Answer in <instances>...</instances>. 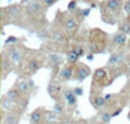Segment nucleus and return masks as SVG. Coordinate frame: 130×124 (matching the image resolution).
<instances>
[{"label":"nucleus","mask_w":130,"mask_h":124,"mask_svg":"<svg viewBox=\"0 0 130 124\" xmlns=\"http://www.w3.org/2000/svg\"><path fill=\"white\" fill-rule=\"evenodd\" d=\"M53 37H55V38H53L55 41H62V39H61V38H62V35H61V34H55Z\"/></svg>","instance_id":"nucleus-29"},{"label":"nucleus","mask_w":130,"mask_h":124,"mask_svg":"<svg viewBox=\"0 0 130 124\" xmlns=\"http://www.w3.org/2000/svg\"><path fill=\"white\" fill-rule=\"evenodd\" d=\"M122 59H124V54L122 52H116L111 56L109 64H118L120 61H122Z\"/></svg>","instance_id":"nucleus-14"},{"label":"nucleus","mask_w":130,"mask_h":124,"mask_svg":"<svg viewBox=\"0 0 130 124\" xmlns=\"http://www.w3.org/2000/svg\"><path fill=\"white\" fill-rule=\"evenodd\" d=\"M105 75H107V71L104 68H99V69H96V72L94 73V77H95L96 81H99V80H104Z\"/></svg>","instance_id":"nucleus-16"},{"label":"nucleus","mask_w":130,"mask_h":124,"mask_svg":"<svg viewBox=\"0 0 130 124\" xmlns=\"http://www.w3.org/2000/svg\"><path fill=\"white\" fill-rule=\"evenodd\" d=\"M67 58H68V61H69V63H75V61H77V59L79 58V56H78L77 54H75L73 50H72V51H69V52H68V56H67Z\"/></svg>","instance_id":"nucleus-19"},{"label":"nucleus","mask_w":130,"mask_h":124,"mask_svg":"<svg viewBox=\"0 0 130 124\" xmlns=\"http://www.w3.org/2000/svg\"><path fill=\"white\" fill-rule=\"evenodd\" d=\"M51 61H52L53 65L59 64V63H60V56H57V55H52V56H51Z\"/></svg>","instance_id":"nucleus-23"},{"label":"nucleus","mask_w":130,"mask_h":124,"mask_svg":"<svg viewBox=\"0 0 130 124\" xmlns=\"http://www.w3.org/2000/svg\"><path fill=\"white\" fill-rule=\"evenodd\" d=\"M30 85L32 86V82H26L25 80H18L16 82V89L21 94H25V93L30 92Z\"/></svg>","instance_id":"nucleus-3"},{"label":"nucleus","mask_w":130,"mask_h":124,"mask_svg":"<svg viewBox=\"0 0 130 124\" xmlns=\"http://www.w3.org/2000/svg\"><path fill=\"white\" fill-rule=\"evenodd\" d=\"M17 120H18V118L16 115L10 114V115H8V116L4 118V120H3L4 123L3 124H17Z\"/></svg>","instance_id":"nucleus-17"},{"label":"nucleus","mask_w":130,"mask_h":124,"mask_svg":"<svg viewBox=\"0 0 130 124\" xmlns=\"http://www.w3.org/2000/svg\"><path fill=\"white\" fill-rule=\"evenodd\" d=\"M64 98L67 101V103L69 106H74L77 103V95L74 94V92L72 89H65L64 90Z\"/></svg>","instance_id":"nucleus-2"},{"label":"nucleus","mask_w":130,"mask_h":124,"mask_svg":"<svg viewBox=\"0 0 130 124\" xmlns=\"http://www.w3.org/2000/svg\"><path fill=\"white\" fill-rule=\"evenodd\" d=\"M21 10L22 9H21V7H18V5H10L5 9V12H8V17L16 18V17H18L21 15Z\"/></svg>","instance_id":"nucleus-7"},{"label":"nucleus","mask_w":130,"mask_h":124,"mask_svg":"<svg viewBox=\"0 0 130 124\" xmlns=\"http://www.w3.org/2000/svg\"><path fill=\"white\" fill-rule=\"evenodd\" d=\"M20 92L17 89H10V90H8L7 92V94H5V98L9 101V102H16V101H18V98H20Z\"/></svg>","instance_id":"nucleus-8"},{"label":"nucleus","mask_w":130,"mask_h":124,"mask_svg":"<svg viewBox=\"0 0 130 124\" xmlns=\"http://www.w3.org/2000/svg\"><path fill=\"white\" fill-rule=\"evenodd\" d=\"M90 76V68L86 65H79V68L75 71V78L78 81H83L86 77Z\"/></svg>","instance_id":"nucleus-1"},{"label":"nucleus","mask_w":130,"mask_h":124,"mask_svg":"<svg viewBox=\"0 0 130 124\" xmlns=\"http://www.w3.org/2000/svg\"><path fill=\"white\" fill-rule=\"evenodd\" d=\"M73 51L77 54L78 56H82V55H83V47H81V46H75V47H73Z\"/></svg>","instance_id":"nucleus-22"},{"label":"nucleus","mask_w":130,"mask_h":124,"mask_svg":"<svg viewBox=\"0 0 130 124\" xmlns=\"http://www.w3.org/2000/svg\"><path fill=\"white\" fill-rule=\"evenodd\" d=\"M40 121H42V112H40V110H35L30 115V123L31 124H39Z\"/></svg>","instance_id":"nucleus-11"},{"label":"nucleus","mask_w":130,"mask_h":124,"mask_svg":"<svg viewBox=\"0 0 130 124\" xmlns=\"http://www.w3.org/2000/svg\"><path fill=\"white\" fill-rule=\"evenodd\" d=\"M105 5H107V8L109 9L111 12H117V10L120 9L121 3H120V2H117V0H111V2H107Z\"/></svg>","instance_id":"nucleus-12"},{"label":"nucleus","mask_w":130,"mask_h":124,"mask_svg":"<svg viewBox=\"0 0 130 124\" xmlns=\"http://www.w3.org/2000/svg\"><path fill=\"white\" fill-rule=\"evenodd\" d=\"M124 9L126 10V13H127V15H130V2H126V3H125Z\"/></svg>","instance_id":"nucleus-25"},{"label":"nucleus","mask_w":130,"mask_h":124,"mask_svg":"<svg viewBox=\"0 0 130 124\" xmlns=\"http://www.w3.org/2000/svg\"><path fill=\"white\" fill-rule=\"evenodd\" d=\"M126 42V34H122V33H117L113 37V44L116 46H122Z\"/></svg>","instance_id":"nucleus-9"},{"label":"nucleus","mask_w":130,"mask_h":124,"mask_svg":"<svg viewBox=\"0 0 130 124\" xmlns=\"http://www.w3.org/2000/svg\"><path fill=\"white\" fill-rule=\"evenodd\" d=\"M39 61L37 60V59H30L29 60V64H27V68H29V71L31 72V73H34V72H37L38 69H39Z\"/></svg>","instance_id":"nucleus-13"},{"label":"nucleus","mask_w":130,"mask_h":124,"mask_svg":"<svg viewBox=\"0 0 130 124\" xmlns=\"http://www.w3.org/2000/svg\"><path fill=\"white\" fill-rule=\"evenodd\" d=\"M75 7H77V3H75V2H70V3H69V5H68L69 10H72V9H75Z\"/></svg>","instance_id":"nucleus-27"},{"label":"nucleus","mask_w":130,"mask_h":124,"mask_svg":"<svg viewBox=\"0 0 130 124\" xmlns=\"http://www.w3.org/2000/svg\"><path fill=\"white\" fill-rule=\"evenodd\" d=\"M55 3H56L55 0H48V2H43V4H44V5H53Z\"/></svg>","instance_id":"nucleus-28"},{"label":"nucleus","mask_w":130,"mask_h":124,"mask_svg":"<svg viewBox=\"0 0 130 124\" xmlns=\"http://www.w3.org/2000/svg\"><path fill=\"white\" fill-rule=\"evenodd\" d=\"M62 111H64V107H62V105H61V103H56L55 106H53V108H52V112H53L55 115L61 114Z\"/></svg>","instance_id":"nucleus-20"},{"label":"nucleus","mask_w":130,"mask_h":124,"mask_svg":"<svg viewBox=\"0 0 130 124\" xmlns=\"http://www.w3.org/2000/svg\"><path fill=\"white\" fill-rule=\"evenodd\" d=\"M3 69L4 71H10L12 69V67H10V60L3 59Z\"/></svg>","instance_id":"nucleus-21"},{"label":"nucleus","mask_w":130,"mask_h":124,"mask_svg":"<svg viewBox=\"0 0 130 124\" xmlns=\"http://www.w3.org/2000/svg\"><path fill=\"white\" fill-rule=\"evenodd\" d=\"M120 33H122V34H127V33H130V22L129 21H125V22H122V24L120 25Z\"/></svg>","instance_id":"nucleus-18"},{"label":"nucleus","mask_w":130,"mask_h":124,"mask_svg":"<svg viewBox=\"0 0 130 124\" xmlns=\"http://www.w3.org/2000/svg\"><path fill=\"white\" fill-rule=\"evenodd\" d=\"M77 28H78V22L74 17H69L67 20V22H65V29H67V31H69V33H74L75 30H77Z\"/></svg>","instance_id":"nucleus-5"},{"label":"nucleus","mask_w":130,"mask_h":124,"mask_svg":"<svg viewBox=\"0 0 130 124\" xmlns=\"http://www.w3.org/2000/svg\"><path fill=\"white\" fill-rule=\"evenodd\" d=\"M43 5L44 4L39 3V2H31V3H29L27 9H29V12H31V13H37V12H39V10H42Z\"/></svg>","instance_id":"nucleus-10"},{"label":"nucleus","mask_w":130,"mask_h":124,"mask_svg":"<svg viewBox=\"0 0 130 124\" xmlns=\"http://www.w3.org/2000/svg\"><path fill=\"white\" fill-rule=\"evenodd\" d=\"M91 103H92L96 108H102V107L105 105V98H103V97H95V98H92Z\"/></svg>","instance_id":"nucleus-15"},{"label":"nucleus","mask_w":130,"mask_h":124,"mask_svg":"<svg viewBox=\"0 0 130 124\" xmlns=\"http://www.w3.org/2000/svg\"><path fill=\"white\" fill-rule=\"evenodd\" d=\"M9 60L13 63H20L22 60V52L16 47H12V50H9Z\"/></svg>","instance_id":"nucleus-4"},{"label":"nucleus","mask_w":130,"mask_h":124,"mask_svg":"<svg viewBox=\"0 0 130 124\" xmlns=\"http://www.w3.org/2000/svg\"><path fill=\"white\" fill-rule=\"evenodd\" d=\"M61 124H74V123H73L72 120H64V121H62Z\"/></svg>","instance_id":"nucleus-30"},{"label":"nucleus","mask_w":130,"mask_h":124,"mask_svg":"<svg viewBox=\"0 0 130 124\" xmlns=\"http://www.w3.org/2000/svg\"><path fill=\"white\" fill-rule=\"evenodd\" d=\"M73 92H74L75 95H81L82 94V89L81 88H75V89H73Z\"/></svg>","instance_id":"nucleus-26"},{"label":"nucleus","mask_w":130,"mask_h":124,"mask_svg":"<svg viewBox=\"0 0 130 124\" xmlns=\"http://www.w3.org/2000/svg\"><path fill=\"white\" fill-rule=\"evenodd\" d=\"M111 118H112V114H104V115L102 116V119H103L104 123H108V121L111 120Z\"/></svg>","instance_id":"nucleus-24"},{"label":"nucleus","mask_w":130,"mask_h":124,"mask_svg":"<svg viewBox=\"0 0 130 124\" xmlns=\"http://www.w3.org/2000/svg\"><path fill=\"white\" fill-rule=\"evenodd\" d=\"M72 77H73V68H70V67H65V68L61 69V72H60V80L69 81Z\"/></svg>","instance_id":"nucleus-6"}]
</instances>
